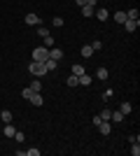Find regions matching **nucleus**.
Here are the masks:
<instances>
[{"instance_id": "7c9ffc66", "label": "nucleus", "mask_w": 140, "mask_h": 156, "mask_svg": "<svg viewBox=\"0 0 140 156\" xmlns=\"http://www.w3.org/2000/svg\"><path fill=\"white\" fill-rule=\"evenodd\" d=\"M112 93H114V91H112V89H107V91H105V93H103V98H105V100H110V98H112Z\"/></svg>"}, {"instance_id": "ddd939ff", "label": "nucleus", "mask_w": 140, "mask_h": 156, "mask_svg": "<svg viewBox=\"0 0 140 156\" xmlns=\"http://www.w3.org/2000/svg\"><path fill=\"white\" fill-rule=\"evenodd\" d=\"M56 63H59V61H54V58H47V61H45V68H47V72L56 70Z\"/></svg>"}, {"instance_id": "4be33fe9", "label": "nucleus", "mask_w": 140, "mask_h": 156, "mask_svg": "<svg viewBox=\"0 0 140 156\" xmlns=\"http://www.w3.org/2000/svg\"><path fill=\"white\" fill-rule=\"evenodd\" d=\"M96 75H98V79H107V77H110V75H107V68H98Z\"/></svg>"}, {"instance_id": "2eb2a0df", "label": "nucleus", "mask_w": 140, "mask_h": 156, "mask_svg": "<svg viewBox=\"0 0 140 156\" xmlns=\"http://www.w3.org/2000/svg\"><path fill=\"white\" fill-rule=\"evenodd\" d=\"M80 9H82V14H84V16H93V12H96V7H89V5L80 7Z\"/></svg>"}, {"instance_id": "a878e982", "label": "nucleus", "mask_w": 140, "mask_h": 156, "mask_svg": "<svg viewBox=\"0 0 140 156\" xmlns=\"http://www.w3.org/2000/svg\"><path fill=\"white\" fill-rule=\"evenodd\" d=\"M31 89H33V91H42V82H40V79H35L33 84H31Z\"/></svg>"}, {"instance_id": "39448f33", "label": "nucleus", "mask_w": 140, "mask_h": 156, "mask_svg": "<svg viewBox=\"0 0 140 156\" xmlns=\"http://www.w3.org/2000/svg\"><path fill=\"white\" fill-rule=\"evenodd\" d=\"M138 23H140V21H138V19H126V21H124V23H121V26L126 28V30H128V33H133V30H135V28H138Z\"/></svg>"}, {"instance_id": "72a5a7b5", "label": "nucleus", "mask_w": 140, "mask_h": 156, "mask_svg": "<svg viewBox=\"0 0 140 156\" xmlns=\"http://www.w3.org/2000/svg\"><path fill=\"white\" fill-rule=\"evenodd\" d=\"M75 2H77L80 7H84V5H87V0H75Z\"/></svg>"}, {"instance_id": "dca6fc26", "label": "nucleus", "mask_w": 140, "mask_h": 156, "mask_svg": "<svg viewBox=\"0 0 140 156\" xmlns=\"http://www.w3.org/2000/svg\"><path fill=\"white\" fill-rule=\"evenodd\" d=\"M0 119H2V121H5V124H9V121H12V112H7V110H2V112H0Z\"/></svg>"}, {"instance_id": "2f4dec72", "label": "nucleus", "mask_w": 140, "mask_h": 156, "mask_svg": "<svg viewBox=\"0 0 140 156\" xmlns=\"http://www.w3.org/2000/svg\"><path fill=\"white\" fill-rule=\"evenodd\" d=\"M26 154H28V156H40V149H28Z\"/></svg>"}, {"instance_id": "6ab92c4d", "label": "nucleus", "mask_w": 140, "mask_h": 156, "mask_svg": "<svg viewBox=\"0 0 140 156\" xmlns=\"http://www.w3.org/2000/svg\"><path fill=\"white\" fill-rule=\"evenodd\" d=\"M114 21H117V23H124V21H126V12H117L114 14Z\"/></svg>"}, {"instance_id": "b1692460", "label": "nucleus", "mask_w": 140, "mask_h": 156, "mask_svg": "<svg viewBox=\"0 0 140 156\" xmlns=\"http://www.w3.org/2000/svg\"><path fill=\"white\" fill-rule=\"evenodd\" d=\"M82 72H84V68H82L80 63H75V65H73V75H77V77H80Z\"/></svg>"}, {"instance_id": "c756f323", "label": "nucleus", "mask_w": 140, "mask_h": 156, "mask_svg": "<svg viewBox=\"0 0 140 156\" xmlns=\"http://www.w3.org/2000/svg\"><path fill=\"white\" fill-rule=\"evenodd\" d=\"M14 140H16V142H23V133H21V130H16V133H14Z\"/></svg>"}, {"instance_id": "f3484780", "label": "nucleus", "mask_w": 140, "mask_h": 156, "mask_svg": "<svg viewBox=\"0 0 140 156\" xmlns=\"http://www.w3.org/2000/svg\"><path fill=\"white\" fill-rule=\"evenodd\" d=\"M66 84H68V86H77V84H80V79H77V75H70V77L66 79Z\"/></svg>"}, {"instance_id": "393cba45", "label": "nucleus", "mask_w": 140, "mask_h": 156, "mask_svg": "<svg viewBox=\"0 0 140 156\" xmlns=\"http://www.w3.org/2000/svg\"><path fill=\"white\" fill-rule=\"evenodd\" d=\"M126 19H138V9H135V7L126 12Z\"/></svg>"}, {"instance_id": "6e6552de", "label": "nucleus", "mask_w": 140, "mask_h": 156, "mask_svg": "<svg viewBox=\"0 0 140 156\" xmlns=\"http://www.w3.org/2000/svg\"><path fill=\"white\" fill-rule=\"evenodd\" d=\"M49 58L61 61V58H63V51H61V49H56V47H52V49H49Z\"/></svg>"}, {"instance_id": "5701e85b", "label": "nucleus", "mask_w": 140, "mask_h": 156, "mask_svg": "<svg viewBox=\"0 0 140 156\" xmlns=\"http://www.w3.org/2000/svg\"><path fill=\"white\" fill-rule=\"evenodd\" d=\"M91 49H93V51H100V49H103V42H100V40H93V42H91Z\"/></svg>"}, {"instance_id": "9d476101", "label": "nucleus", "mask_w": 140, "mask_h": 156, "mask_svg": "<svg viewBox=\"0 0 140 156\" xmlns=\"http://www.w3.org/2000/svg\"><path fill=\"white\" fill-rule=\"evenodd\" d=\"M77 79H80V84H82V86H91V82H93V79H91V75H87V72H82V75H80Z\"/></svg>"}, {"instance_id": "1a4fd4ad", "label": "nucleus", "mask_w": 140, "mask_h": 156, "mask_svg": "<svg viewBox=\"0 0 140 156\" xmlns=\"http://www.w3.org/2000/svg\"><path fill=\"white\" fill-rule=\"evenodd\" d=\"M110 121H112V124H121V121H124V114H121V112H117V110H112Z\"/></svg>"}, {"instance_id": "c85d7f7f", "label": "nucleus", "mask_w": 140, "mask_h": 156, "mask_svg": "<svg viewBox=\"0 0 140 156\" xmlns=\"http://www.w3.org/2000/svg\"><path fill=\"white\" fill-rule=\"evenodd\" d=\"M52 23H54L56 28H61V26H63V19H61V16H54V19H52Z\"/></svg>"}, {"instance_id": "423d86ee", "label": "nucleus", "mask_w": 140, "mask_h": 156, "mask_svg": "<svg viewBox=\"0 0 140 156\" xmlns=\"http://www.w3.org/2000/svg\"><path fill=\"white\" fill-rule=\"evenodd\" d=\"M40 16H38V14H33V12H31V14H26V23H28V26H40Z\"/></svg>"}, {"instance_id": "4468645a", "label": "nucleus", "mask_w": 140, "mask_h": 156, "mask_svg": "<svg viewBox=\"0 0 140 156\" xmlns=\"http://www.w3.org/2000/svg\"><path fill=\"white\" fill-rule=\"evenodd\" d=\"M131 110H133V107H131V103H121V107H119V112L124 114V117H126V114H131Z\"/></svg>"}, {"instance_id": "f257e3e1", "label": "nucleus", "mask_w": 140, "mask_h": 156, "mask_svg": "<svg viewBox=\"0 0 140 156\" xmlns=\"http://www.w3.org/2000/svg\"><path fill=\"white\" fill-rule=\"evenodd\" d=\"M28 72H31V75H35V77H42V75H47V68H45V63H40V61H31Z\"/></svg>"}, {"instance_id": "0eeeda50", "label": "nucleus", "mask_w": 140, "mask_h": 156, "mask_svg": "<svg viewBox=\"0 0 140 156\" xmlns=\"http://www.w3.org/2000/svg\"><path fill=\"white\" fill-rule=\"evenodd\" d=\"M98 130L103 133V135H110V133H112V126H110V121H100V124H98Z\"/></svg>"}, {"instance_id": "a211bd4d", "label": "nucleus", "mask_w": 140, "mask_h": 156, "mask_svg": "<svg viewBox=\"0 0 140 156\" xmlns=\"http://www.w3.org/2000/svg\"><path fill=\"white\" fill-rule=\"evenodd\" d=\"M131 156H140V144L138 142H131Z\"/></svg>"}, {"instance_id": "7ed1b4c3", "label": "nucleus", "mask_w": 140, "mask_h": 156, "mask_svg": "<svg viewBox=\"0 0 140 156\" xmlns=\"http://www.w3.org/2000/svg\"><path fill=\"white\" fill-rule=\"evenodd\" d=\"M93 16H96L98 21H107V19H110V12H107L105 7H98V9L93 12Z\"/></svg>"}, {"instance_id": "bb28decb", "label": "nucleus", "mask_w": 140, "mask_h": 156, "mask_svg": "<svg viewBox=\"0 0 140 156\" xmlns=\"http://www.w3.org/2000/svg\"><path fill=\"white\" fill-rule=\"evenodd\" d=\"M33 89H31V86H28V89H23V91H21V96H23V98H26V100H28V98H31V96H33Z\"/></svg>"}, {"instance_id": "473e14b6", "label": "nucleus", "mask_w": 140, "mask_h": 156, "mask_svg": "<svg viewBox=\"0 0 140 156\" xmlns=\"http://www.w3.org/2000/svg\"><path fill=\"white\" fill-rule=\"evenodd\" d=\"M96 2H98V0H87V5H89V7H96Z\"/></svg>"}, {"instance_id": "412c9836", "label": "nucleus", "mask_w": 140, "mask_h": 156, "mask_svg": "<svg viewBox=\"0 0 140 156\" xmlns=\"http://www.w3.org/2000/svg\"><path fill=\"white\" fill-rule=\"evenodd\" d=\"M38 35H40V37H49V28H45V26H38Z\"/></svg>"}, {"instance_id": "cd10ccee", "label": "nucleus", "mask_w": 140, "mask_h": 156, "mask_svg": "<svg viewBox=\"0 0 140 156\" xmlns=\"http://www.w3.org/2000/svg\"><path fill=\"white\" fill-rule=\"evenodd\" d=\"M42 40H45V47H47V49H52V47H54V37H52V35H49V37H42Z\"/></svg>"}, {"instance_id": "f8f14e48", "label": "nucleus", "mask_w": 140, "mask_h": 156, "mask_svg": "<svg viewBox=\"0 0 140 156\" xmlns=\"http://www.w3.org/2000/svg\"><path fill=\"white\" fill-rule=\"evenodd\" d=\"M82 56H84V58H91V56H93L91 44H84V47H82Z\"/></svg>"}, {"instance_id": "9b49d317", "label": "nucleus", "mask_w": 140, "mask_h": 156, "mask_svg": "<svg viewBox=\"0 0 140 156\" xmlns=\"http://www.w3.org/2000/svg\"><path fill=\"white\" fill-rule=\"evenodd\" d=\"M14 133H16V128L12 126V121H9V124H5V137H14Z\"/></svg>"}, {"instance_id": "f03ea898", "label": "nucleus", "mask_w": 140, "mask_h": 156, "mask_svg": "<svg viewBox=\"0 0 140 156\" xmlns=\"http://www.w3.org/2000/svg\"><path fill=\"white\" fill-rule=\"evenodd\" d=\"M47 58H49V49H47V47H35V49H33V61L45 63Z\"/></svg>"}, {"instance_id": "20e7f679", "label": "nucleus", "mask_w": 140, "mask_h": 156, "mask_svg": "<svg viewBox=\"0 0 140 156\" xmlns=\"http://www.w3.org/2000/svg\"><path fill=\"white\" fill-rule=\"evenodd\" d=\"M28 100H31V105H35V107H42V103H45V98H42V93H40V91H35L33 96L28 98Z\"/></svg>"}, {"instance_id": "aec40b11", "label": "nucleus", "mask_w": 140, "mask_h": 156, "mask_svg": "<svg viewBox=\"0 0 140 156\" xmlns=\"http://www.w3.org/2000/svg\"><path fill=\"white\" fill-rule=\"evenodd\" d=\"M110 114H112V110H103L98 117H100V121H110Z\"/></svg>"}]
</instances>
